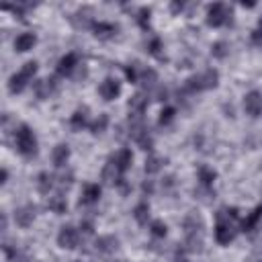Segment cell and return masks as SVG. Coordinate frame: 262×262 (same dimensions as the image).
<instances>
[{
    "instance_id": "cell-19",
    "label": "cell",
    "mask_w": 262,
    "mask_h": 262,
    "mask_svg": "<svg viewBox=\"0 0 262 262\" xmlns=\"http://www.w3.org/2000/svg\"><path fill=\"white\" fill-rule=\"evenodd\" d=\"M260 219H262V207H256V209H254L252 213H248L246 219L242 221V229H244V231H254Z\"/></svg>"
},
{
    "instance_id": "cell-4",
    "label": "cell",
    "mask_w": 262,
    "mask_h": 262,
    "mask_svg": "<svg viewBox=\"0 0 262 262\" xmlns=\"http://www.w3.org/2000/svg\"><path fill=\"white\" fill-rule=\"evenodd\" d=\"M217 82H219V72L217 70H207V72L186 80V90L188 92H203V90L215 88Z\"/></svg>"
},
{
    "instance_id": "cell-10",
    "label": "cell",
    "mask_w": 262,
    "mask_h": 262,
    "mask_svg": "<svg viewBox=\"0 0 262 262\" xmlns=\"http://www.w3.org/2000/svg\"><path fill=\"white\" fill-rule=\"evenodd\" d=\"M100 194H102V188H100V184L88 182V184H84V186H82L80 203H82V205H94V203H98Z\"/></svg>"
},
{
    "instance_id": "cell-29",
    "label": "cell",
    "mask_w": 262,
    "mask_h": 262,
    "mask_svg": "<svg viewBox=\"0 0 262 262\" xmlns=\"http://www.w3.org/2000/svg\"><path fill=\"white\" fill-rule=\"evenodd\" d=\"M125 76H127V80H129L131 84H137V82H139V76H141V74H139L137 66L133 63V66H127V68H125Z\"/></svg>"
},
{
    "instance_id": "cell-1",
    "label": "cell",
    "mask_w": 262,
    "mask_h": 262,
    "mask_svg": "<svg viewBox=\"0 0 262 262\" xmlns=\"http://www.w3.org/2000/svg\"><path fill=\"white\" fill-rule=\"evenodd\" d=\"M237 221H239L237 209H221L217 213V223H215V242L221 246L233 242L237 233Z\"/></svg>"
},
{
    "instance_id": "cell-31",
    "label": "cell",
    "mask_w": 262,
    "mask_h": 262,
    "mask_svg": "<svg viewBox=\"0 0 262 262\" xmlns=\"http://www.w3.org/2000/svg\"><path fill=\"white\" fill-rule=\"evenodd\" d=\"M147 49H149V53H151V55H158V53H160V49H162V41H160L158 37H154V39L147 43Z\"/></svg>"
},
{
    "instance_id": "cell-5",
    "label": "cell",
    "mask_w": 262,
    "mask_h": 262,
    "mask_svg": "<svg viewBox=\"0 0 262 262\" xmlns=\"http://www.w3.org/2000/svg\"><path fill=\"white\" fill-rule=\"evenodd\" d=\"M231 20V8L223 2H215L207 8V25L209 27H223Z\"/></svg>"
},
{
    "instance_id": "cell-32",
    "label": "cell",
    "mask_w": 262,
    "mask_h": 262,
    "mask_svg": "<svg viewBox=\"0 0 262 262\" xmlns=\"http://www.w3.org/2000/svg\"><path fill=\"white\" fill-rule=\"evenodd\" d=\"M252 43H256V45H262V29H254L252 31Z\"/></svg>"
},
{
    "instance_id": "cell-9",
    "label": "cell",
    "mask_w": 262,
    "mask_h": 262,
    "mask_svg": "<svg viewBox=\"0 0 262 262\" xmlns=\"http://www.w3.org/2000/svg\"><path fill=\"white\" fill-rule=\"evenodd\" d=\"M121 174H125L129 168H131V164H133V154H131V149H127V147H123V149H119L111 160H108Z\"/></svg>"
},
{
    "instance_id": "cell-26",
    "label": "cell",
    "mask_w": 262,
    "mask_h": 262,
    "mask_svg": "<svg viewBox=\"0 0 262 262\" xmlns=\"http://www.w3.org/2000/svg\"><path fill=\"white\" fill-rule=\"evenodd\" d=\"M106 125H108V117L106 115H98V119L90 121V131L92 133H102L106 129Z\"/></svg>"
},
{
    "instance_id": "cell-33",
    "label": "cell",
    "mask_w": 262,
    "mask_h": 262,
    "mask_svg": "<svg viewBox=\"0 0 262 262\" xmlns=\"http://www.w3.org/2000/svg\"><path fill=\"white\" fill-rule=\"evenodd\" d=\"M6 180H8V170H6V168H2V174H0V182H2V184H6Z\"/></svg>"
},
{
    "instance_id": "cell-28",
    "label": "cell",
    "mask_w": 262,
    "mask_h": 262,
    "mask_svg": "<svg viewBox=\"0 0 262 262\" xmlns=\"http://www.w3.org/2000/svg\"><path fill=\"white\" fill-rule=\"evenodd\" d=\"M211 53H213V57H219V59H223V57L227 55V43H223V41H217V43L211 47Z\"/></svg>"
},
{
    "instance_id": "cell-13",
    "label": "cell",
    "mask_w": 262,
    "mask_h": 262,
    "mask_svg": "<svg viewBox=\"0 0 262 262\" xmlns=\"http://www.w3.org/2000/svg\"><path fill=\"white\" fill-rule=\"evenodd\" d=\"M68 160H70V147L66 143H57L51 151V162L55 164V168H66Z\"/></svg>"
},
{
    "instance_id": "cell-14",
    "label": "cell",
    "mask_w": 262,
    "mask_h": 262,
    "mask_svg": "<svg viewBox=\"0 0 262 262\" xmlns=\"http://www.w3.org/2000/svg\"><path fill=\"white\" fill-rule=\"evenodd\" d=\"M92 31H94V37H98V39H111V37L117 35V25L98 20V23L92 25Z\"/></svg>"
},
{
    "instance_id": "cell-36",
    "label": "cell",
    "mask_w": 262,
    "mask_h": 262,
    "mask_svg": "<svg viewBox=\"0 0 262 262\" xmlns=\"http://www.w3.org/2000/svg\"><path fill=\"white\" fill-rule=\"evenodd\" d=\"M180 262H188V260H180Z\"/></svg>"
},
{
    "instance_id": "cell-30",
    "label": "cell",
    "mask_w": 262,
    "mask_h": 262,
    "mask_svg": "<svg viewBox=\"0 0 262 262\" xmlns=\"http://www.w3.org/2000/svg\"><path fill=\"white\" fill-rule=\"evenodd\" d=\"M137 23H139L143 29H147V25H149V8H141V10H139Z\"/></svg>"
},
{
    "instance_id": "cell-23",
    "label": "cell",
    "mask_w": 262,
    "mask_h": 262,
    "mask_svg": "<svg viewBox=\"0 0 262 262\" xmlns=\"http://www.w3.org/2000/svg\"><path fill=\"white\" fill-rule=\"evenodd\" d=\"M162 164H164V160H162L160 156L151 154V156H147V160H145V172H147V174H156V172L162 170Z\"/></svg>"
},
{
    "instance_id": "cell-3",
    "label": "cell",
    "mask_w": 262,
    "mask_h": 262,
    "mask_svg": "<svg viewBox=\"0 0 262 262\" xmlns=\"http://www.w3.org/2000/svg\"><path fill=\"white\" fill-rule=\"evenodd\" d=\"M35 74H37V61H27L16 74L10 76V80H8V90H10L12 94L23 92V90L29 86V82L35 78Z\"/></svg>"
},
{
    "instance_id": "cell-6",
    "label": "cell",
    "mask_w": 262,
    "mask_h": 262,
    "mask_svg": "<svg viewBox=\"0 0 262 262\" xmlns=\"http://www.w3.org/2000/svg\"><path fill=\"white\" fill-rule=\"evenodd\" d=\"M57 244L63 250H76L80 244V231L74 225H63L57 233Z\"/></svg>"
},
{
    "instance_id": "cell-22",
    "label": "cell",
    "mask_w": 262,
    "mask_h": 262,
    "mask_svg": "<svg viewBox=\"0 0 262 262\" xmlns=\"http://www.w3.org/2000/svg\"><path fill=\"white\" fill-rule=\"evenodd\" d=\"M133 217H135V221H137V223L145 225V223H147V219H149V205H147L145 201L137 203V205H135V209H133Z\"/></svg>"
},
{
    "instance_id": "cell-8",
    "label": "cell",
    "mask_w": 262,
    "mask_h": 262,
    "mask_svg": "<svg viewBox=\"0 0 262 262\" xmlns=\"http://www.w3.org/2000/svg\"><path fill=\"white\" fill-rule=\"evenodd\" d=\"M244 111L250 115V117H258L262 113V94L258 90H250L246 96H244Z\"/></svg>"
},
{
    "instance_id": "cell-15",
    "label": "cell",
    "mask_w": 262,
    "mask_h": 262,
    "mask_svg": "<svg viewBox=\"0 0 262 262\" xmlns=\"http://www.w3.org/2000/svg\"><path fill=\"white\" fill-rule=\"evenodd\" d=\"M35 43H37L35 33H20V35L14 39V49H16L18 53H25V51L33 49V47H35Z\"/></svg>"
},
{
    "instance_id": "cell-34",
    "label": "cell",
    "mask_w": 262,
    "mask_h": 262,
    "mask_svg": "<svg viewBox=\"0 0 262 262\" xmlns=\"http://www.w3.org/2000/svg\"><path fill=\"white\" fill-rule=\"evenodd\" d=\"M151 190H154V184L151 182H145L143 184V192H151Z\"/></svg>"
},
{
    "instance_id": "cell-20",
    "label": "cell",
    "mask_w": 262,
    "mask_h": 262,
    "mask_svg": "<svg viewBox=\"0 0 262 262\" xmlns=\"http://www.w3.org/2000/svg\"><path fill=\"white\" fill-rule=\"evenodd\" d=\"M70 123H72V127H74V129H84V127H90L88 111H86V108H78V111L72 115Z\"/></svg>"
},
{
    "instance_id": "cell-12",
    "label": "cell",
    "mask_w": 262,
    "mask_h": 262,
    "mask_svg": "<svg viewBox=\"0 0 262 262\" xmlns=\"http://www.w3.org/2000/svg\"><path fill=\"white\" fill-rule=\"evenodd\" d=\"M76 68H78V53H74V51L66 53V55L57 61V74H59V76H70Z\"/></svg>"
},
{
    "instance_id": "cell-18",
    "label": "cell",
    "mask_w": 262,
    "mask_h": 262,
    "mask_svg": "<svg viewBox=\"0 0 262 262\" xmlns=\"http://www.w3.org/2000/svg\"><path fill=\"white\" fill-rule=\"evenodd\" d=\"M47 207H49L53 213L61 215V213H66V209H68V201H66V196H63L61 192H57V194H51V196H49Z\"/></svg>"
},
{
    "instance_id": "cell-25",
    "label": "cell",
    "mask_w": 262,
    "mask_h": 262,
    "mask_svg": "<svg viewBox=\"0 0 262 262\" xmlns=\"http://www.w3.org/2000/svg\"><path fill=\"white\" fill-rule=\"evenodd\" d=\"M96 248H98L100 252H113V250L117 248V237H113V235H104V237H98V242H96Z\"/></svg>"
},
{
    "instance_id": "cell-24",
    "label": "cell",
    "mask_w": 262,
    "mask_h": 262,
    "mask_svg": "<svg viewBox=\"0 0 262 262\" xmlns=\"http://www.w3.org/2000/svg\"><path fill=\"white\" fill-rule=\"evenodd\" d=\"M149 233H151L154 237H166V233H168V225H166L162 219H156V221L149 223Z\"/></svg>"
},
{
    "instance_id": "cell-11",
    "label": "cell",
    "mask_w": 262,
    "mask_h": 262,
    "mask_svg": "<svg viewBox=\"0 0 262 262\" xmlns=\"http://www.w3.org/2000/svg\"><path fill=\"white\" fill-rule=\"evenodd\" d=\"M35 221V207L33 205H23L14 211V223L18 227H29Z\"/></svg>"
},
{
    "instance_id": "cell-21",
    "label": "cell",
    "mask_w": 262,
    "mask_h": 262,
    "mask_svg": "<svg viewBox=\"0 0 262 262\" xmlns=\"http://www.w3.org/2000/svg\"><path fill=\"white\" fill-rule=\"evenodd\" d=\"M196 174H199V180H201L203 186H211L215 182V178H217V172L213 168H209V166H199Z\"/></svg>"
},
{
    "instance_id": "cell-27",
    "label": "cell",
    "mask_w": 262,
    "mask_h": 262,
    "mask_svg": "<svg viewBox=\"0 0 262 262\" xmlns=\"http://www.w3.org/2000/svg\"><path fill=\"white\" fill-rule=\"evenodd\" d=\"M174 117H176L174 106H164V108L160 111V125H170V123L174 121Z\"/></svg>"
},
{
    "instance_id": "cell-2",
    "label": "cell",
    "mask_w": 262,
    "mask_h": 262,
    "mask_svg": "<svg viewBox=\"0 0 262 262\" xmlns=\"http://www.w3.org/2000/svg\"><path fill=\"white\" fill-rule=\"evenodd\" d=\"M14 145L16 151L25 158H35L37 156V137L29 125H18L14 129Z\"/></svg>"
},
{
    "instance_id": "cell-17",
    "label": "cell",
    "mask_w": 262,
    "mask_h": 262,
    "mask_svg": "<svg viewBox=\"0 0 262 262\" xmlns=\"http://www.w3.org/2000/svg\"><path fill=\"white\" fill-rule=\"evenodd\" d=\"M53 184H55L53 174H49V172H39L37 174V190L41 194H49V190L53 188Z\"/></svg>"
},
{
    "instance_id": "cell-35",
    "label": "cell",
    "mask_w": 262,
    "mask_h": 262,
    "mask_svg": "<svg viewBox=\"0 0 262 262\" xmlns=\"http://www.w3.org/2000/svg\"><path fill=\"white\" fill-rule=\"evenodd\" d=\"M258 29H262V16H260V20H258Z\"/></svg>"
},
{
    "instance_id": "cell-16",
    "label": "cell",
    "mask_w": 262,
    "mask_h": 262,
    "mask_svg": "<svg viewBox=\"0 0 262 262\" xmlns=\"http://www.w3.org/2000/svg\"><path fill=\"white\" fill-rule=\"evenodd\" d=\"M145 106H147V96H145L143 92H137V94L129 100V113H131V115H143Z\"/></svg>"
},
{
    "instance_id": "cell-7",
    "label": "cell",
    "mask_w": 262,
    "mask_h": 262,
    "mask_svg": "<svg viewBox=\"0 0 262 262\" xmlns=\"http://www.w3.org/2000/svg\"><path fill=\"white\" fill-rule=\"evenodd\" d=\"M98 94L104 98V100H115L119 98L121 94V82L117 78H104L98 86Z\"/></svg>"
}]
</instances>
